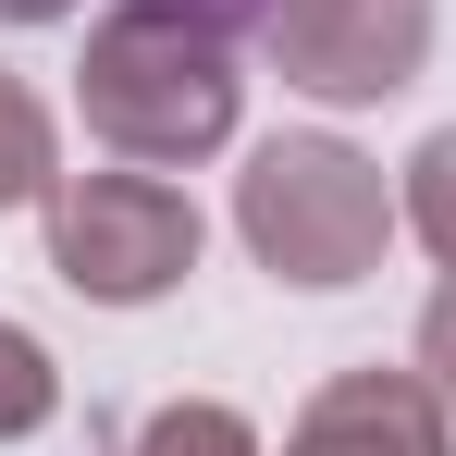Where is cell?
Returning a JSON list of instances; mask_svg holds the SVG:
<instances>
[{
    "label": "cell",
    "instance_id": "cell-1",
    "mask_svg": "<svg viewBox=\"0 0 456 456\" xmlns=\"http://www.w3.org/2000/svg\"><path fill=\"white\" fill-rule=\"evenodd\" d=\"M86 136L136 173H185V160L234 149V111H247V75H234V25L185 12V0H124L99 12L75 62Z\"/></svg>",
    "mask_w": 456,
    "mask_h": 456
},
{
    "label": "cell",
    "instance_id": "cell-2",
    "mask_svg": "<svg viewBox=\"0 0 456 456\" xmlns=\"http://www.w3.org/2000/svg\"><path fill=\"white\" fill-rule=\"evenodd\" d=\"M395 223H407V210H395L382 160H358L346 136H259L247 173H234V234L259 247L272 284H308V297L382 272Z\"/></svg>",
    "mask_w": 456,
    "mask_h": 456
},
{
    "label": "cell",
    "instance_id": "cell-3",
    "mask_svg": "<svg viewBox=\"0 0 456 456\" xmlns=\"http://www.w3.org/2000/svg\"><path fill=\"white\" fill-rule=\"evenodd\" d=\"M37 223H50V272L75 284L86 308H149L173 297L185 272H198V198L173 185V173H62L50 198H37Z\"/></svg>",
    "mask_w": 456,
    "mask_h": 456
},
{
    "label": "cell",
    "instance_id": "cell-4",
    "mask_svg": "<svg viewBox=\"0 0 456 456\" xmlns=\"http://www.w3.org/2000/svg\"><path fill=\"white\" fill-rule=\"evenodd\" d=\"M272 50V75L321 99V111H358V99H395L432 62V0H259L247 25Z\"/></svg>",
    "mask_w": 456,
    "mask_h": 456
},
{
    "label": "cell",
    "instance_id": "cell-5",
    "mask_svg": "<svg viewBox=\"0 0 456 456\" xmlns=\"http://www.w3.org/2000/svg\"><path fill=\"white\" fill-rule=\"evenodd\" d=\"M444 419H456V407L419 370H333L297 407L284 456H444Z\"/></svg>",
    "mask_w": 456,
    "mask_h": 456
},
{
    "label": "cell",
    "instance_id": "cell-6",
    "mask_svg": "<svg viewBox=\"0 0 456 456\" xmlns=\"http://www.w3.org/2000/svg\"><path fill=\"white\" fill-rule=\"evenodd\" d=\"M111 456H259V432L234 419L223 395H173V407H149Z\"/></svg>",
    "mask_w": 456,
    "mask_h": 456
},
{
    "label": "cell",
    "instance_id": "cell-7",
    "mask_svg": "<svg viewBox=\"0 0 456 456\" xmlns=\"http://www.w3.org/2000/svg\"><path fill=\"white\" fill-rule=\"evenodd\" d=\"M50 185H62V136H50L37 86H25V75H0V210L50 198Z\"/></svg>",
    "mask_w": 456,
    "mask_h": 456
},
{
    "label": "cell",
    "instance_id": "cell-8",
    "mask_svg": "<svg viewBox=\"0 0 456 456\" xmlns=\"http://www.w3.org/2000/svg\"><path fill=\"white\" fill-rule=\"evenodd\" d=\"M395 210H407V234H419V247L456 272V124H444V136H419L407 185H395Z\"/></svg>",
    "mask_w": 456,
    "mask_h": 456
},
{
    "label": "cell",
    "instance_id": "cell-9",
    "mask_svg": "<svg viewBox=\"0 0 456 456\" xmlns=\"http://www.w3.org/2000/svg\"><path fill=\"white\" fill-rule=\"evenodd\" d=\"M50 407H62V370H50V346H37L25 321H0V444L50 432Z\"/></svg>",
    "mask_w": 456,
    "mask_h": 456
},
{
    "label": "cell",
    "instance_id": "cell-10",
    "mask_svg": "<svg viewBox=\"0 0 456 456\" xmlns=\"http://www.w3.org/2000/svg\"><path fill=\"white\" fill-rule=\"evenodd\" d=\"M419 382H432V395L456 407V284H444L432 308H419Z\"/></svg>",
    "mask_w": 456,
    "mask_h": 456
},
{
    "label": "cell",
    "instance_id": "cell-11",
    "mask_svg": "<svg viewBox=\"0 0 456 456\" xmlns=\"http://www.w3.org/2000/svg\"><path fill=\"white\" fill-rule=\"evenodd\" d=\"M75 0H0V25H62Z\"/></svg>",
    "mask_w": 456,
    "mask_h": 456
},
{
    "label": "cell",
    "instance_id": "cell-12",
    "mask_svg": "<svg viewBox=\"0 0 456 456\" xmlns=\"http://www.w3.org/2000/svg\"><path fill=\"white\" fill-rule=\"evenodd\" d=\"M185 12H210V25H259V0H185Z\"/></svg>",
    "mask_w": 456,
    "mask_h": 456
}]
</instances>
